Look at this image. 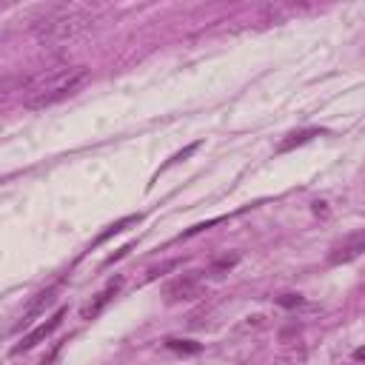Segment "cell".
Listing matches in <instances>:
<instances>
[{
	"instance_id": "1",
	"label": "cell",
	"mask_w": 365,
	"mask_h": 365,
	"mask_svg": "<svg viewBox=\"0 0 365 365\" xmlns=\"http://www.w3.org/2000/svg\"><path fill=\"white\" fill-rule=\"evenodd\" d=\"M86 80H89V71L83 66L57 63V66L26 75L20 83V92H23L20 97H23L26 109H46V106H54V103L71 97Z\"/></svg>"
},
{
	"instance_id": "2",
	"label": "cell",
	"mask_w": 365,
	"mask_h": 365,
	"mask_svg": "<svg viewBox=\"0 0 365 365\" xmlns=\"http://www.w3.org/2000/svg\"><path fill=\"white\" fill-rule=\"evenodd\" d=\"M92 26V15L83 9H52L35 26V37L43 46H66Z\"/></svg>"
},
{
	"instance_id": "3",
	"label": "cell",
	"mask_w": 365,
	"mask_h": 365,
	"mask_svg": "<svg viewBox=\"0 0 365 365\" xmlns=\"http://www.w3.org/2000/svg\"><path fill=\"white\" fill-rule=\"evenodd\" d=\"M203 291H205V285H203V280L197 274H183V277H174L163 288V297L169 303H189V300L203 297Z\"/></svg>"
},
{
	"instance_id": "4",
	"label": "cell",
	"mask_w": 365,
	"mask_h": 365,
	"mask_svg": "<svg viewBox=\"0 0 365 365\" xmlns=\"http://www.w3.org/2000/svg\"><path fill=\"white\" fill-rule=\"evenodd\" d=\"M362 251H365V229L351 232V234H345L340 243H334V246H331V251H328V265H345V263H354Z\"/></svg>"
},
{
	"instance_id": "5",
	"label": "cell",
	"mask_w": 365,
	"mask_h": 365,
	"mask_svg": "<svg viewBox=\"0 0 365 365\" xmlns=\"http://www.w3.org/2000/svg\"><path fill=\"white\" fill-rule=\"evenodd\" d=\"M63 317H66V309H57L46 323H40L35 331H29L18 345H12V354H23V351H32L37 342H43L46 337H52V331H57L60 328V323H63Z\"/></svg>"
},
{
	"instance_id": "6",
	"label": "cell",
	"mask_w": 365,
	"mask_h": 365,
	"mask_svg": "<svg viewBox=\"0 0 365 365\" xmlns=\"http://www.w3.org/2000/svg\"><path fill=\"white\" fill-rule=\"evenodd\" d=\"M120 288H123V277L109 280V282H106V288L95 294V300H92L89 306H83V309H80V317H83V320H95V317H100V314H103V309L117 297V291H120Z\"/></svg>"
},
{
	"instance_id": "7",
	"label": "cell",
	"mask_w": 365,
	"mask_h": 365,
	"mask_svg": "<svg viewBox=\"0 0 365 365\" xmlns=\"http://www.w3.org/2000/svg\"><path fill=\"white\" fill-rule=\"evenodd\" d=\"M57 288H60V285H49L46 291H40V294H37V297L29 303V309L20 314V320L15 323V328H12V331H20V328L32 325V323H35V317H40V314H43V311H46V309H49V306L57 300Z\"/></svg>"
},
{
	"instance_id": "8",
	"label": "cell",
	"mask_w": 365,
	"mask_h": 365,
	"mask_svg": "<svg viewBox=\"0 0 365 365\" xmlns=\"http://www.w3.org/2000/svg\"><path fill=\"white\" fill-rule=\"evenodd\" d=\"M325 131L323 128H303V131H291L280 145H277V152L280 155H285V152H291V149H297V145H306L309 140H314V137H323Z\"/></svg>"
},
{
	"instance_id": "9",
	"label": "cell",
	"mask_w": 365,
	"mask_h": 365,
	"mask_svg": "<svg viewBox=\"0 0 365 365\" xmlns=\"http://www.w3.org/2000/svg\"><path fill=\"white\" fill-rule=\"evenodd\" d=\"M143 223V214H128V217H123V220H117V223H112L106 232H100L97 234V240L92 243V249H97V246H103L109 237H114V234H120V232H126V229H131V226H140Z\"/></svg>"
},
{
	"instance_id": "10",
	"label": "cell",
	"mask_w": 365,
	"mask_h": 365,
	"mask_svg": "<svg viewBox=\"0 0 365 365\" xmlns=\"http://www.w3.org/2000/svg\"><path fill=\"white\" fill-rule=\"evenodd\" d=\"M166 348H172L177 354H197V351H203V345L191 342V340H166Z\"/></svg>"
},
{
	"instance_id": "11",
	"label": "cell",
	"mask_w": 365,
	"mask_h": 365,
	"mask_svg": "<svg viewBox=\"0 0 365 365\" xmlns=\"http://www.w3.org/2000/svg\"><path fill=\"white\" fill-rule=\"evenodd\" d=\"M237 254H232V257H220V260H217L214 265H211V274H217V277H220V274H226V271H232L234 265H237Z\"/></svg>"
},
{
	"instance_id": "12",
	"label": "cell",
	"mask_w": 365,
	"mask_h": 365,
	"mask_svg": "<svg viewBox=\"0 0 365 365\" xmlns=\"http://www.w3.org/2000/svg\"><path fill=\"white\" fill-rule=\"evenodd\" d=\"M277 303H280L282 309H300V306H306V300H303L300 294H282Z\"/></svg>"
},
{
	"instance_id": "13",
	"label": "cell",
	"mask_w": 365,
	"mask_h": 365,
	"mask_svg": "<svg viewBox=\"0 0 365 365\" xmlns=\"http://www.w3.org/2000/svg\"><path fill=\"white\" fill-rule=\"evenodd\" d=\"M197 149H200V143H191V145H189V149H183L180 155H174V157H172V160H169L166 166H172V163H180V160H186V157H189V155H194Z\"/></svg>"
},
{
	"instance_id": "14",
	"label": "cell",
	"mask_w": 365,
	"mask_h": 365,
	"mask_svg": "<svg viewBox=\"0 0 365 365\" xmlns=\"http://www.w3.org/2000/svg\"><path fill=\"white\" fill-rule=\"evenodd\" d=\"M354 359H357V362H365V345L354 348Z\"/></svg>"
}]
</instances>
